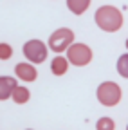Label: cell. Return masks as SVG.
Returning a JSON list of instances; mask_svg holds the SVG:
<instances>
[{
  "instance_id": "obj_1",
  "label": "cell",
  "mask_w": 128,
  "mask_h": 130,
  "mask_svg": "<svg viewBox=\"0 0 128 130\" xmlns=\"http://www.w3.org/2000/svg\"><path fill=\"white\" fill-rule=\"evenodd\" d=\"M94 20L101 31L117 32L123 27V13L114 6H101L94 13Z\"/></svg>"
},
{
  "instance_id": "obj_2",
  "label": "cell",
  "mask_w": 128,
  "mask_h": 130,
  "mask_svg": "<svg viewBox=\"0 0 128 130\" xmlns=\"http://www.w3.org/2000/svg\"><path fill=\"white\" fill-rule=\"evenodd\" d=\"M96 96L101 105L105 107H116L121 101V87L114 81H103L96 90Z\"/></svg>"
},
{
  "instance_id": "obj_3",
  "label": "cell",
  "mask_w": 128,
  "mask_h": 130,
  "mask_svg": "<svg viewBox=\"0 0 128 130\" xmlns=\"http://www.w3.org/2000/svg\"><path fill=\"white\" fill-rule=\"evenodd\" d=\"M74 42V31L69 27H61L56 29L52 35L49 36V47L52 49L54 53H63L72 45Z\"/></svg>"
},
{
  "instance_id": "obj_4",
  "label": "cell",
  "mask_w": 128,
  "mask_h": 130,
  "mask_svg": "<svg viewBox=\"0 0 128 130\" xmlns=\"http://www.w3.org/2000/svg\"><path fill=\"white\" fill-rule=\"evenodd\" d=\"M67 60L76 67L88 65L92 61V49L87 43H72L67 49Z\"/></svg>"
},
{
  "instance_id": "obj_5",
  "label": "cell",
  "mask_w": 128,
  "mask_h": 130,
  "mask_svg": "<svg viewBox=\"0 0 128 130\" xmlns=\"http://www.w3.org/2000/svg\"><path fill=\"white\" fill-rule=\"evenodd\" d=\"M24 56L31 61V63H42L47 60V53L49 49L42 40H29L24 43Z\"/></svg>"
},
{
  "instance_id": "obj_6",
  "label": "cell",
  "mask_w": 128,
  "mask_h": 130,
  "mask_svg": "<svg viewBox=\"0 0 128 130\" xmlns=\"http://www.w3.org/2000/svg\"><path fill=\"white\" fill-rule=\"evenodd\" d=\"M14 74L22 81H34L38 78V71L34 69L33 63H18L14 67Z\"/></svg>"
},
{
  "instance_id": "obj_7",
  "label": "cell",
  "mask_w": 128,
  "mask_h": 130,
  "mask_svg": "<svg viewBox=\"0 0 128 130\" xmlns=\"http://www.w3.org/2000/svg\"><path fill=\"white\" fill-rule=\"evenodd\" d=\"M16 87V79L13 76H0V101L9 100Z\"/></svg>"
},
{
  "instance_id": "obj_8",
  "label": "cell",
  "mask_w": 128,
  "mask_h": 130,
  "mask_svg": "<svg viewBox=\"0 0 128 130\" xmlns=\"http://www.w3.org/2000/svg\"><path fill=\"white\" fill-rule=\"evenodd\" d=\"M67 69H69V60L63 56H56L51 63V71L54 76H63L67 72Z\"/></svg>"
},
{
  "instance_id": "obj_9",
  "label": "cell",
  "mask_w": 128,
  "mask_h": 130,
  "mask_svg": "<svg viewBox=\"0 0 128 130\" xmlns=\"http://www.w3.org/2000/svg\"><path fill=\"white\" fill-rule=\"evenodd\" d=\"M90 2L92 0H67V7L74 14H83L90 7Z\"/></svg>"
},
{
  "instance_id": "obj_10",
  "label": "cell",
  "mask_w": 128,
  "mask_h": 130,
  "mask_svg": "<svg viewBox=\"0 0 128 130\" xmlns=\"http://www.w3.org/2000/svg\"><path fill=\"white\" fill-rule=\"evenodd\" d=\"M29 98H31V92H29V89H25V87H16V89H14V92H13V101L18 103V105L27 103Z\"/></svg>"
},
{
  "instance_id": "obj_11",
  "label": "cell",
  "mask_w": 128,
  "mask_h": 130,
  "mask_svg": "<svg viewBox=\"0 0 128 130\" xmlns=\"http://www.w3.org/2000/svg\"><path fill=\"white\" fill-rule=\"evenodd\" d=\"M117 72H119V76L128 79V53L119 56V60H117Z\"/></svg>"
},
{
  "instance_id": "obj_12",
  "label": "cell",
  "mask_w": 128,
  "mask_h": 130,
  "mask_svg": "<svg viewBox=\"0 0 128 130\" xmlns=\"http://www.w3.org/2000/svg\"><path fill=\"white\" fill-rule=\"evenodd\" d=\"M96 130H116V123L112 118H99V121L96 123Z\"/></svg>"
},
{
  "instance_id": "obj_13",
  "label": "cell",
  "mask_w": 128,
  "mask_h": 130,
  "mask_svg": "<svg viewBox=\"0 0 128 130\" xmlns=\"http://www.w3.org/2000/svg\"><path fill=\"white\" fill-rule=\"evenodd\" d=\"M13 56V47L9 43H0V60H9Z\"/></svg>"
},
{
  "instance_id": "obj_14",
  "label": "cell",
  "mask_w": 128,
  "mask_h": 130,
  "mask_svg": "<svg viewBox=\"0 0 128 130\" xmlns=\"http://www.w3.org/2000/svg\"><path fill=\"white\" fill-rule=\"evenodd\" d=\"M126 49H128V40H126Z\"/></svg>"
},
{
  "instance_id": "obj_15",
  "label": "cell",
  "mask_w": 128,
  "mask_h": 130,
  "mask_svg": "<svg viewBox=\"0 0 128 130\" xmlns=\"http://www.w3.org/2000/svg\"><path fill=\"white\" fill-rule=\"evenodd\" d=\"M126 130H128V125H126Z\"/></svg>"
},
{
  "instance_id": "obj_16",
  "label": "cell",
  "mask_w": 128,
  "mask_h": 130,
  "mask_svg": "<svg viewBox=\"0 0 128 130\" xmlns=\"http://www.w3.org/2000/svg\"><path fill=\"white\" fill-rule=\"evenodd\" d=\"M29 130H31V128H29Z\"/></svg>"
}]
</instances>
